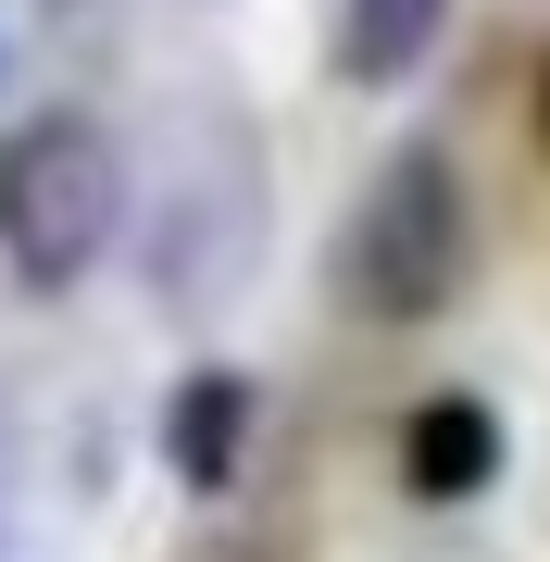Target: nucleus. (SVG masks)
<instances>
[{"instance_id":"obj_5","label":"nucleus","mask_w":550,"mask_h":562,"mask_svg":"<svg viewBox=\"0 0 550 562\" xmlns=\"http://www.w3.org/2000/svg\"><path fill=\"white\" fill-rule=\"evenodd\" d=\"M438 25H450V0H338L326 63H338V88H401L438 50Z\"/></svg>"},{"instance_id":"obj_3","label":"nucleus","mask_w":550,"mask_h":562,"mask_svg":"<svg viewBox=\"0 0 550 562\" xmlns=\"http://www.w3.org/2000/svg\"><path fill=\"white\" fill-rule=\"evenodd\" d=\"M238 450H250V375L238 362L176 375V401H164V475L188 487V501H225V487H238Z\"/></svg>"},{"instance_id":"obj_4","label":"nucleus","mask_w":550,"mask_h":562,"mask_svg":"<svg viewBox=\"0 0 550 562\" xmlns=\"http://www.w3.org/2000/svg\"><path fill=\"white\" fill-rule=\"evenodd\" d=\"M401 487L413 501H475V487H501V413L489 401H463V387H450V401H426L401 425Z\"/></svg>"},{"instance_id":"obj_2","label":"nucleus","mask_w":550,"mask_h":562,"mask_svg":"<svg viewBox=\"0 0 550 562\" xmlns=\"http://www.w3.org/2000/svg\"><path fill=\"white\" fill-rule=\"evenodd\" d=\"M125 238V150L101 113H25L0 138V276L25 301H76L88 262Z\"/></svg>"},{"instance_id":"obj_6","label":"nucleus","mask_w":550,"mask_h":562,"mask_svg":"<svg viewBox=\"0 0 550 562\" xmlns=\"http://www.w3.org/2000/svg\"><path fill=\"white\" fill-rule=\"evenodd\" d=\"M538 138H550V63H538Z\"/></svg>"},{"instance_id":"obj_1","label":"nucleus","mask_w":550,"mask_h":562,"mask_svg":"<svg viewBox=\"0 0 550 562\" xmlns=\"http://www.w3.org/2000/svg\"><path fill=\"white\" fill-rule=\"evenodd\" d=\"M326 276H338V301L363 313V325H438L450 301H463V276H475L463 162H450L438 138H401V150L363 176V201H350Z\"/></svg>"}]
</instances>
